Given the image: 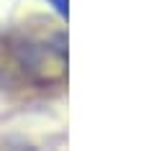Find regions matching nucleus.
I'll return each instance as SVG.
<instances>
[{
    "label": "nucleus",
    "mask_w": 154,
    "mask_h": 151,
    "mask_svg": "<svg viewBox=\"0 0 154 151\" xmlns=\"http://www.w3.org/2000/svg\"><path fill=\"white\" fill-rule=\"evenodd\" d=\"M49 3H51V5H54L57 11L62 13V16H64V13H67V0H49Z\"/></svg>",
    "instance_id": "f257e3e1"
}]
</instances>
